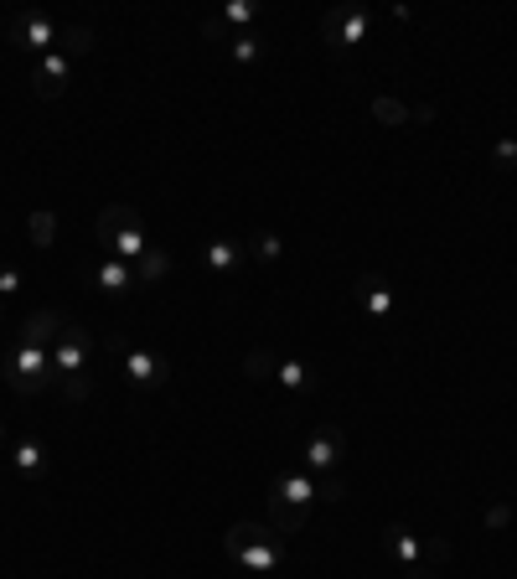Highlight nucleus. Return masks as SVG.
Segmentation results:
<instances>
[{
	"mask_svg": "<svg viewBox=\"0 0 517 579\" xmlns=\"http://www.w3.org/2000/svg\"><path fill=\"white\" fill-rule=\"evenodd\" d=\"M6 383L21 393V399H32L52 383V352L47 347H32V342H16L6 352Z\"/></svg>",
	"mask_w": 517,
	"mask_h": 579,
	"instance_id": "obj_1",
	"label": "nucleus"
},
{
	"mask_svg": "<svg viewBox=\"0 0 517 579\" xmlns=\"http://www.w3.org/2000/svg\"><path fill=\"white\" fill-rule=\"evenodd\" d=\"M373 11H362V6H331L326 16H321V37L331 42V47H362L368 42V32H373Z\"/></svg>",
	"mask_w": 517,
	"mask_h": 579,
	"instance_id": "obj_2",
	"label": "nucleus"
},
{
	"mask_svg": "<svg viewBox=\"0 0 517 579\" xmlns=\"http://www.w3.org/2000/svg\"><path fill=\"white\" fill-rule=\"evenodd\" d=\"M88 357H94V337L68 321L63 337H57V347H52V378L57 383H63V378H83L88 373Z\"/></svg>",
	"mask_w": 517,
	"mask_h": 579,
	"instance_id": "obj_3",
	"label": "nucleus"
},
{
	"mask_svg": "<svg viewBox=\"0 0 517 579\" xmlns=\"http://www.w3.org/2000/svg\"><path fill=\"white\" fill-rule=\"evenodd\" d=\"M342 455H347V435L337 430V424H321V430L306 440V450H300V466H306L311 476L342 471Z\"/></svg>",
	"mask_w": 517,
	"mask_h": 579,
	"instance_id": "obj_4",
	"label": "nucleus"
},
{
	"mask_svg": "<svg viewBox=\"0 0 517 579\" xmlns=\"http://www.w3.org/2000/svg\"><path fill=\"white\" fill-rule=\"evenodd\" d=\"M68 78H73V57L63 47H52L42 63L32 68V94L37 99H63L68 94Z\"/></svg>",
	"mask_w": 517,
	"mask_h": 579,
	"instance_id": "obj_5",
	"label": "nucleus"
},
{
	"mask_svg": "<svg viewBox=\"0 0 517 579\" xmlns=\"http://www.w3.org/2000/svg\"><path fill=\"white\" fill-rule=\"evenodd\" d=\"M57 37H63V26H52L47 16H16L11 21V42H21L26 52H52L57 47Z\"/></svg>",
	"mask_w": 517,
	"mask_h": 579,
	"instance_id": "obj_6",
	"label": "nucleus"
},
{
	"mask_svg": "<svg viewBox=\"0 0 517 579\" xmlns=\"http://www.w3.org/2000/svg\"><path fill=\"white\" fill-rule=\"evenodd\" d=\"M125 378L135 383V388H161L166 378H171V362L166 357H156V352H145V347H125Z\"/></svg>",
	"mask_w": 517,
	"mask_h": 579,
	"instance_id": "obj_7",
	"label": "nucleus"
},
{
	"mask_svg": "<svg viewBox=\"0 0 517 579\" xmlns=\"http://www.w3.org/2000/svg\"><path fill=\"white\" fill-rule=\"evenodd\" d=\"M130 228H145L140 207H130V202H109V207L99 212V223H94V238H99V249H109V243H114L119 233H130Z\"/></svg>",
	"mask_w": 517,
	"mask_h": 579,
	"instance_id": "obj_8",
	"label": "nucleus"
},
{
	"mask_svg": "<svg viewBox=\"0 0 517 579\" xmlns=\"http://www.w3.org/2000/svg\"><path fill=\"white\" fill-rule=\"evenodd\" d=\"M238 569H249V574H275L280 564H285V548H280V533H264L259 543H249V548H243V554L233 559Z\"/></svg>",
	"mask_w": 517,
	"mask_h": 579,
	"instance_id": "obj_9",
	"label": "nucleus"
},
{
	"mask_svg": "<svg viewBox=\"0 0 517 579\" xmlns=\"http://www.w3.org/2000/svg\"><path fill=\"white\" fill-rule=\"evenodd\" d=\"M275 502H285V507H295V512H306V507L316 502V476H311L306 466L280 471V481H275Z\"/></svg>",
	"mask_w": 517,
	"mask_h": 579,
	"instance_id": "obj_10",
	"label": "nucleus"
},
{
	"mask_svg": "<svg viewBox=\"0 0 517 579\" xmlns=\"http://www.w3.org/2000/svg\"><path fill=\"white\" fill-rule=\"evenodd\" d=\"M88 280H94L104 295H125V290H135V264L114 259V254H104L94 269H88Z\"/></svg>",
	"mask_w": 517,
	"mask_h": 579,
	"instance_id": "obj_11",
	"label": "nucleus"
},
{
	"mask_svg": "<svg viewBox=\"0 0 517 579\" xmlns=\"http://www.w3.org/2000/svg\"><path fill=\"white\" fill-rule=\"evenodd\" d=\"M63 326H68V316L63 311H32L26 316V326H21V342H32V347H57V337H63Z\"/></svg>",
	"mask_w": 517,
	"mask_h": 579,
	"instance_id": "obj_12",
	"label": "nucleus"
},
{
	"mask_svg": "<svg viewBox=\"0 0 517 579\" xmlns=\"http://www.w3.org/2000/svg\"><path fill=\"white\" fill-rule=\"evenodd\" d=\"M357 300L368 306V316H388V311H393V290H388L383 274H373V269L357 274Z\"/></svg>",
	"mask_w": 517,
	"mask_h": 579,
	"instance_id": "obj_13",
	"label": "nucleus"
},
{
	"mask_svg": "<svg viewBox=\"0 0 517 579\" xmlns=\"http://www.w3.org/2000/svg\"><path fill=\"white\" fill-rule=\"evenodd\" d=\"M383 548H388V554L399 559V564H409V569L424 564V543H419L404 523H388V528H383Z\"/></svg>",
	"mask_w": 517,
	"mask_h": 579,
	"instance_id": "obj_14",
	"label": "nucleus"
},
{
	"mask_svg": "<svg viewBox=\"0 0 517 579\" xmlns=\"http://www.w3.org/2000/svg\"><path fill=\"white\" fill-rule=\"evenodd\" d=\"M238 259H243V249H238V243H228V238H212L207 249H202V264H207L212 274H233Z\"/></svg>",
	"mask_w": 517,
	"mask_h": 579,
	"instance_id": "obj_15",
	"label": "nucleus"
},
{
	"mask_svg": "<svg viewBox=\"0 0 517 579\" xmlns=\"http://www.w3.org/2000/svg\"><path fill=\"white\" fill-rule=\"evenodd\" d=\"M264 533H275V528H269V523H254V517H243V523H233V528H228V538H223V543H228V564H233V559H238L249 543H259Z\"/></svg>",
	"mask_w": 517,
	"mask_h": 579,
	"instance_id": "obj_16",
	"label": "nucleus"
},
{
	"mask_svg": "<svg viewBox=\"0 0 517 579\" xmlns=\"http://www.w3.org/2000/svg\"><path fill=\"white\" fill-rule=\"evenodd\" d=\"M275 383H280L285 393H311V388H316V373L306 368V362L290 357V362H280V368H275Z\"/></svg>",
	"mask_w": 517,
	"mask_h": 579,
	"instance_id": "obj_17",
	"label": "nucleus"
},
{
	"mask_svg": "<svg viewBox=\"0 0 517 579\" xmlns=\"http://www.w3.org/2000/svg\"><path fill=\"white\" fill-rule=\"evenodd\" d=\"M11 466H16V471H26V476H37V471L47 466L42 440H16V445H11Z\"/></svg>",
	"mask_w": 517,
	"mask_h": 579,
	"instance_id": "obj_18",
	"label": "nucleus"
},
{
	"mask_svg": "<svg viewBox=\"0 0 517 579\" xmlns=\"http://www.w3.org/2000/svg\"><path fill=\"white\" fill-rule=\"evenodd\" d=\"M228 52H233L238 68H254L264 57V42H259V32H238V37H228Z\"/></svg>",
	"mask_w": 517,
	"mask_h": 579,
	"instance_id": "obj_19",
	"label": "nucleus"
},
{
	"mask_svg": "<svg viewBox=\"0 0 517 579\" xmlns=\"http://www.w3.org/2000/svg\"><path fill=\"white\" fill-rule=\"evenodd\" d=\"M269 528H275L280 538H290V533H300V528H306V512H295V507H285V502H275V497H269Z\"/></svg>",
	"mask_w": 517,
	"mask_h": 579,
	"instance_id": "obj_20",
	"label": "nucleus"
},
{
	"mask_svg": "<svg viewBox=\"0 0 517 579\" xmlns=\"http://www.w3.org/2000/svg\"><path fill=\"white\" fill-rule=\"evenodd\" d=\"M373 119H378V125H388V130H404V125H409V104L378 94V99H373Z\"/></svg>",
	"mask_w": 517,
	"mask_h": 579,
	"instance_id": "obj_21",
	"label": "nucleus"
},
{
	"mask_svg": "<svg viewBox=\"0 0 517 579\" xmlns=\"http://www.w3.org/2000/svg\"><path fill=\"white\" fill-rule=\"evenodd\" d=\"M275 368H280V362L269 357V352H249V357H243V378H249V383H275Z\"/></svg>",
	"mask_w": 517,
	"mask_h": 579,
	"instance_id": "obj_22",
	"label": "nucleus"
},
{
	"mask_svg": "<svg viewBox=\"0 0 517 579\" xmlns=\"http://www.w3.org/2000/svg\"><path fill=\"white\" fill-rule=\"evenodd\" d=\"M57 47H63L68 57H83V52H94V32H88V26H63Z\"/></svg>",
	"mask_w": 517,
	"mask_h": 579,
	"instance_id": "obj_23",
	"label": "nucleus"
},
{
	"mask_svg": "<svg viewBox=\"0 0 517 579\" xmlns=\"http://www.w3.org/2000/svg\"><path fill=\"white\" fill-rule=\"evenodd\" d=\"M243 254H254V259H264V264H275V259L285 254V243H280V233H254Z\"/></svg>",
	"mask_w": 517,
	"mask_h": 579,
	"instance_id": "obj_24",
	"label": "nucleus"
},
{
	"mask_svg": "<svg viewBox=\"0 0 517 579\" xmlns=\"http://www.w3.org/2000/svg\"><path fill=\"white\" fill-rule=\"evenodd\" d=\"M26 228H32V243H37V249H47V243L57 238V218H52L47 207H37V212H32V223H26Z\"/></svg>",
	"mask_w": 517,
	"mask_h": 579,
	"instance_id": "obj_25",
	"label": "nucleus"
},
{
	"mask_svg": "<svg viewBox=\"0 0 517 579\" xmlns=\"http://www.w3.org/2000/svg\"><path fill=\"white\" fill-rule=\"evenodd\" d=\"M161 274H166V254H161V249H150V254L135 264V285H140V280L150 285V280H161Z\"/></svg>",
	"mask_w": 517,
	"mask_h": 579,
	"instance_id": "obj_26",
	"label": "nucleus"
},
{
	"mask_svg": "<svg viewBox=\"0 0 517 579\" xmlns=\"http://www.w3.org/2000/svg\"><path fill=\"white\" fill-rule=\"evenodd\" d=\"M218 21H223V26H249V21H259V6H249V0H233V6H223Z\"/></svg>",
	"mask_w": 517,
	"mask_h": 579,
	"instance_id": "obj_27",
	"label": "nucleus"
},
{
	"mask_svg": "<svg viewBox=\"0 0 517 579\" xmlns=\"http://www.w3.org/2000/svg\"><path fill=\"white\" fill-rule=\"evenodd\" d=\"M316 502H342V471H321L316 476Z\"/></svg>",
	"mask_w": 517,
	"mask_h": 579,
	"instance_id": "obj_28",
	"label": "nucleus"
},
{
	"mask_svg": "<svg viewBox=\"0 0 517 579\" xmlns=\"http://www.w3.org/2000/svg\"><path fill=\"white\" fill-rule=\"evenodd\" d=\"M492 156H497V166H502V171H517V140H512V135H507V140H497Z\"/></svg>",
	"mask_w": 517,
	"mask_h": 579,
	"instance_id": "obj_29",
	"label": "nucleus"
},
{
	"mask_svg": "<svg viewBox=\"0 0 517 579\" xmlns=\"http://www.w3.org/2000/svg\"><path fill=\"white\" fill-rule=\"evenodd\" d=\"M63 393H68L73 404H83L88 393H94V383H88V373H83V378H63Z\"/></svg>",
	"mask_w": 517,
	"mask_h": 579,
	"instance_id": "obj_30",
	"label": "nucleus"
},
{
	"mask_svg": "<svg viewBox=\"0 0 517 579\" xmlns=\"http://www.w3.org/2000/svg\"><path fill=\"white\" fill-rule=\"evenodd\" d=\"M16 290H21V269L0 264V295H16Z\"/></svg>",
	"mask_w": 517,
	"mask_h": 579,
	"instance_id": "obj_31",
	"label": "nucleus"
},
{
	"mask_svg": "<svg viewBox=\"0 0 517 579\" xmlns=\"http://www.w3.org/2000/svg\"><path fill=\"white\" fill-rule=\"evenodd\" d=\"M435 119H440L435 104H414V109H409V125H435Z\"/></svg>",
	"mask_w": 517,
	"mask_h": 579,
	"instance_id": "obj_32",
	"label": "nucleus"
},
{
	"mask_svg": "<svg viewBox=\"0 0 517 579\" xmlns=\"http://www.w3.org/2000/svg\"><path fill=\"white\" fill-rule=\"evenodd\" d=\"M424 559L445 564V559H450V543H445V538H430V543H424Z\"/></svg>",
	"mask_w": 517,
	"mask_h": 579,
	"instance_id": "obj_33",
	"label": "nucleus"
},
{
	"mask_svg": "<svg viewBox=\"0 0 517 579\" xmlns=\"http://www.w3.org/2000/svg\"><path fill=\"white\" fill-rule=\"evenodd\" d=\"M202 37H212V42H228V26H223L218 16H207V21H202Z\"/></svg>",
	"mask_w": 517,
	"mask_h": 579,
	"instance_id": "obj_34",
	"label": "nucleus"
},
{
	"mask_svg": "<svg viewBox=\"0 0 517 579\" xmlns=\"http://www.w3.org/2000/svg\"><path fill=\"white\" fill-rule=\"evenodd\" d=\"M486 523H492V528H502V523H512V507H492V512H486Z\"/></svg>",
	"mask_w": 517,
	"mask_h": 579,
	"instance_id": "obj_35",
	"label": "nucleus"
},
{
	"mask_svg": "<svg viewBox=\"0 0 517 579\" xmlns=\"http://www.w3.org/2000/svg\"><path fill=\"white\" fill-rule=\"evenodd\" d=\"M404 579H424V574H404Z\"/></svg>",
	"mask_w": 517,
	"mask_h": 579,
	"instance_id": "obj_36",
	"label": "nucleus"
}]
</instances>
